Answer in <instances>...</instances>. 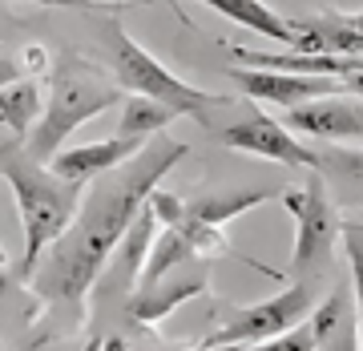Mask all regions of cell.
Segmentation results:
<instances>
[{"instance_id":"cell-1","label":"cell","mask_w":363,"mask_h":351,"mask_svg":"<svg viewBox=\"0 0 363 351\" xmlns=\"http://www.w3.org/2000/svg\"><path fill=\"white\" fill-rule=\"evenodd\" d=\"M186 154H190L186 142L154 133L130 162H121L117 169L93 178L89 190L81 194L77 218L69 222V230L49 247V259H40L28 286L45 303H61V307L85 311L93 283L109 267L117 243L125 238L133 218L145 210L154 186H162V178Z\"/></svg>"},{"instance_id":"cell-2","label":"cell","mask_w":363,"mask_h":351,"mask_svg":"<svg viewBox=\"0 0 363 351\" xmlns=\"http://www.w3.org/2000/svg\"><path fill=\"white\" fill-rule=\"evenodd\" d=\"M0 174L13 190V202L21 210V230H25V250H21V259L13 267V279L16 283H33L40 259L69 230V222L77 218L85 186L65 182L61 174H52L49 162L33 157L16 142L0 145Z\"/></svg>"},{"instance_id":"cell-3","label":"cell","mask_w":363,"mask_h":351,"mask_svg":"<svg viewBox=\"0 0 363 351\" xmlns=\"http://www.w3.org/2000/svg\"><path fill=\"white\" fill-rule=\"evenodd\" d=\"M121 101H125V89H121L117 77H105L93 61H85L77 52H61L49 73L45 113H40L37 130L28 133L25 150L40 162H49L77 126H85L89 117L105 113V109H113Z\"/></svg>"},{"instance_id":"cell-4","label":"cell","mask_w":363,"mask_h":351,"mask_svg":"<svg viewBox=\"0 0 363 351\" xmlns=\"http://www.w3.org/2000/svg\"><path fill=\"white\" fill-rule=\"evenodd\" d=\"M101 40H105V57H109V73L121 81L125 93H145V97L169 105L178 117H194L198 126H206V130L214 126V121H210L214 109H226V105H230V97L194 89L190 81H182L178 73H169L154 52H145L142 45L125 33L121 16H105Z\"/></svg>"},{"instance_id":"cell-5","label":"cell","mask_w":363,"mask_h":351,"mask_svg":"<svg viewBox=\"0 0 363 351\" xmlns=\"http://www.w3.org/2000/svg\"><path fill=\"white\" fill-rule=\"evenodd\" d=\"M283 210L295 218V250H291V271L295 279H307V274L323 271L335 247L343 243V222H339L335 206H331V194H327V182L319 178V169H311L307 186L298 190H283Z\"/></svg>"},{"instance_id":"cell-6","label":"cell","mask_w":363,"mask_h":351,"mask_svg":"<svg viewBox=\"0 0 363 351\" xmlns=\"http://www.w3.org/2000/svg\"><path fill=\"white\" fill-rule=\"evenodd\" d=\"M311 311H315V286L307 283V279H295L286 291H279L271 299L234 311L230 319L214 327L198 347H206V351H214V347H262L267 339L283 335V331H291L295 323H303Z\"/></svg>"},{"instance_id":"cell-7","label":"cell","mask_w":363,"mask_h":351,"mask_svg":"<svg viewBox=\"0 0 363 351\" xmlns=\"http://www.w3.org/2000/svg\"><path fill=\"white\" fill-rule=\"evenodd\" d=\"M226 150H242V154H255V157H271V162H283V166H307V169H319L323 157L315 154L311 145H303L291 133L286 121H274V117L259 113V109H242V113L218 126L214 130Z\"/></svg>"},{"instance_id":"cell-8","label":"cell","mask_w":363,"mask_h":351,"mask_svg":"<svg viewBox=\"0 0 363 351\" xmlns=\"http://www.w3.org/2000/svg\"><path fill=\"white\" fill-rule=\"evenodd\" d=\"M230 81L247 93V101H262V105H291L315 101L327 93H351V85L343 77H327V73H298V69H230Z\"/></svg>"},{"instance_id":"cell-9","label":"cell","mask_w":363,"mask_h":351,"mask_svg":"<svg viewBox=\"0 0 363 351\" xmlns=\"http://www.w3.org/2000/svg\"><path fill=\"white\" fill-rule=\"evenodd\" d=\"M295 133L319 138V142H347V138H363V101H355V93H327L315 101L291 105L283 117Z\"/></svg>"},{"instance_id":"cell-10","label":"cell","mask_w":363,"mask_h":351,"mask_svg":"<svg viewBox=\"0 0 363 351\" xmlns=\"http://www.w3.org/2000/svg\"><path fill=\"white\" fill-rule=\"evenodd\" d=\"M210 291V271L206 262L194 267V271H169L166 279H157L150 286H138L130 291V303H125V311H130L133 323H162L166 315H174L182 303L198 299V295H206Z\"/></svg>"},{"instance_id":"cell-11","label":"cell","mask_w":363,"mask_h":351,"mask_svg":"<svg viewBox=\"0 0 363 351\" xmlns=\"http://www.w3.org/2000/svg\"><path fill=\"white\" fill-rule=\"evenodd\" d=\"M150 138H125V133H113L105 142H89V145H61L57 154L49 157L52 174H61L65 182H77V186H89L93 178H101L109 169H117L121 162H130Z\"/></svg>"},{"instance_id":"cell-12","label":"cell","mask_w":363,"mask_h":351,"mask_svg":"<svg viewBox=\"0 0 363 351\" xmlns=\"http://www.w3.org/2000/svg\"><path fill=\"white\" fill-rule=\"evenodd\" d=\"M351 303H355V291L339 283L335 291L307 315V323H311V331H315V343L323 351L359 347V311H351Z\"/></svg>"},{"instance_id":"cell-13","label":"cell","mask_w":363,"mask_h":351,"mask_svg":"<svg viewBox=\"0 0 363 351\" xmlns=\"http://www.w3.org/2000/svg\"><path fill=\"white\" fill-rule=\"evenodd\" d=\"M45 101H49V89H40V81L28 73V77L4 81L0 85V126H4V142L25 145L28 133L37 130L40 113H45Z\"/></svg>"},{"instance_id":"cell-14","label":"cell","mask_w":363,"mask_h":351,"mask_svg":"<svg viewBox=\"0 0 363 351\" xmlns=\"http://www.w3.org/2000/svg\"><path fill=\"white\" fill-rule=\"evenodd\" d=\"M194 4H206V9H214L218 16L250 28V33H259V37H271V40H279V45H295V21L279 16L274 9H267L262 0H194Z\"/></svg>"},{"instance_id":"cell-15","label":"cell","mask_w":363,"mask_h":351,"mask_svg":"<svg viewBox=\"0 0 363 351\" xmlns=\"http://www.w3.org/2000/svg\"><path fill=\"white\" fill-rule=\"evenodd\" d=\"M157 214L150 210V202H145V210L133 218V226L125 230V238L117 243V250H113V262H117V271H113V279H117V286H138V274H142V267H145V259H150V247H154V238H157Z\"/></svg>"},{"instance_id":"cell-16","label":"cell","mask_w":363,"mask_h":351,"mask_svg":"<svg viewBox=\"0 0 363 351\" xmlns=\"http://www.w3.org/2000/svg\"><path fill=\"white\" fill-rule=\"evenodd\" d=\"M174 109L154 97H145V93H125V101H121V117H117V133H125V138H154L162 133L174 121Z\"/></svg>"},{"instance_id":"cell-17","label":"cell","mask_w":363,"mask_h":351,"mask_svg":"<svg viewBox=\"0 0 363 351\" xmlns=\"http://www.w3.org/2000/svg\"><path fill=\"white\" fill-rule=\"evenodd\" d=\"M182 262H198L194 250L186 247V238H182L178 226H162V234L154 238V247H150V259H145L142 274H138V286H150L157 279H166L169 271H178ZM133 286V291H138Z\"/></svg>"},{"instance_id":"cell-18","label":"cell","mask_w":363,"mask_h":351,"mask_svg":"<svg viewBox=\"0 0 363 351\" xmlns=\"http://www.w3.org/2000/svg\"><path fill=\"white\" fill-rule=\"evenodd\" d=\"M271 198V190H234V194H202V198H190L186 202V210L190 214H198V218L206 222H218V226H226L230 218H238V214H247V210L262 206Z\"/></svg>"},{"instance_id":"cell-19","label":"cell","mask_w":363,"mask_h":351,"mask_svg":"<svg viewBox=\"0 0 363 351\" xmlns=\"http://www.w3.org/2000/svg\"><path fill=\"white\" fill-rule=\"evenodd\" d=\"M343 255L351 267V291H355V311H359V351H363V222H343Z\"/></svg>"},{"instance_id":"cell-20","label":"cell","mask_w":363,"mask_h":351,"mask_svg":"<svg viewBox=\"0 0 363 351\" xmlns=\"http://www.w3.org/2000/svg\"><path fill=\"white\" fill-rule=\"evenodd\" d=\"M323 166H335L343 178L363 186V145H335V150H327Z\"/></svg>"},{"instance_id":"cell-21","label":"cell","mask_w":363,"mask_h":351,"mask_svg":"<svg viewBox=\"0 0 363 351\" xmlns=\"http://www.w3.org/2000/svg\"><path fill=\"white\" fill-rule=\"evenodd\" d=\"M150 210L157 214V222H162V226H178V222L186 218V198L174 194V190L154 186V194H150Z\"/></svg>"},{"instance_id":"cell-22","label":"cell","mask_w":363,"mask_h":351,"mask_svg":"<svg viewBox=\"0 0 363 351\" xmlns=\"http://www.w3.org/2000/svg\"><path fill=\"white\" fill-rule=\"evenodd\" d=\"M267 351H319V343H315V331L311 323L303 319V323H295L291 331H283V335H274L262 343Z\"/></svg>"},{"instance_id":"cell-23","label":"cell","mask_w":363,"mask_h":351,"mask_svg":"<svg viewBox=\"0 0 363 351\" xmlns=\"http://www.w3.org/2000/svg\"><path fill=\"white\" fill-rule=\"evenodd\" d=\"M21 61H25V73H33V77H40V73H52V65H57V57H52L45 45H25Z\"/></svg>"},{"instance_id":"cell-24","label":"cell","mask_w":363,"mask_h":351,"mask_svg":"<svg viewBox=\"0 0 363 351\" xmlns=\"http://www.w3.org/2000/svg\"><path fill=\"white\" fill-rule=\"evenodd\" d=\"M9 4H33V9H93V0H9Z\"/></svg>"},{"instance_id":"cell-25","label":"cell","mask_w":363,"mask_h":351,"mask_svg":"<svg viewBox=\"0 0 363 351\" xmlns=\"http://www.w3.org/2000/svg\"><path fill=\"white\" fill-rule=\"evenodd\" d=\"M351 21H355V25H359V28H363V13H351Z\"/></svg>"}]
</instances>
